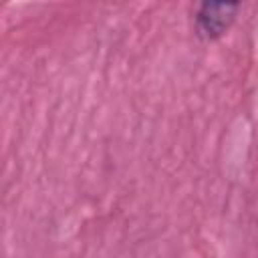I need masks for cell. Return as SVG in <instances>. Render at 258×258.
<instances>
[{"mask_svg":"<svg viewBox=\"0 0 258 258\" xmlns=\"http://www.w3.org/2000/svg\"><path fill=\"white\" fill-rule=\"evenodd\" d=\"M240 2H200L194 12L196 36L204 42L220 40L238 18Z\"/></svg>","mask_w":258,"mask_h":258,"instance_id":"6da1fadb","label":"cell"}]
</instances>
